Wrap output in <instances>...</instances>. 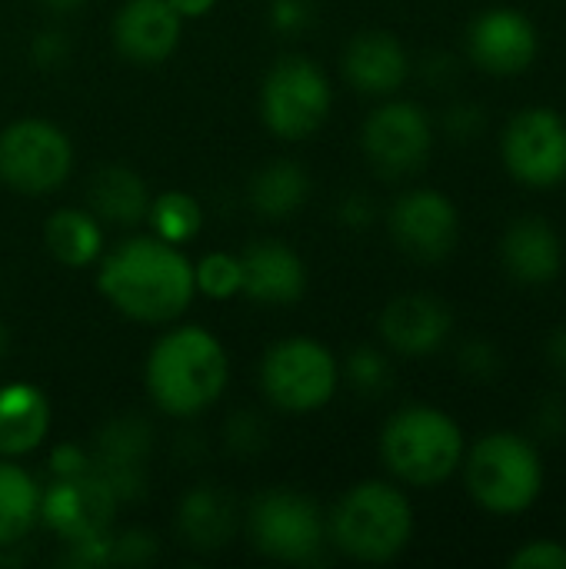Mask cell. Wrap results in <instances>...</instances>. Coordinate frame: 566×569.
I'll return each mask as SVG.
<instances>
[{"mask_svg": "<svg viewBox=\"0 0 566 569\" xmlns=\"http://www.w3.org/2000/svg\"><path fill=\"white\" fill-rule=\"evenodd\" d=\"M500 157L507 173L534 190L566 180V120L550 107H527L510 117Z\"/></svg>", "mask_w": 566, "mask_h": 569, "instance_id": "11", "label": "cell"}, {"mask_svg": "<svg viewBox=\"0 0 566 569\" xmlns=\"http://www.w3.org/2000/svg\"><path fill=\"white\" fill-rule=\"evenodd\" d=\"M314 17H317L314 0H270L267 7V20L280 33H304L314 23Z\"/></svg>", "mask_w": 566, "mask_h": 569, "instance_id": "31", "label": "cell"}, {"mask_svg": "<svg viewBox=\"0 0 566 569\" xmlns=\"http://www.w3.org/2000/svg\"><path fill=\"white\" fill-rule=\"evenodd\" d=\"M87 470H90V453L80 450L77 443H60L50 453V473L53 477H77V473H87Z\"/></svg>", "mask_w": 566, "mask_h": 569, "instance_id": "36", "label": "cell"}, {"mask_svg": "<svg viewBox=\"0 0 566 569\" xmlns=\"http://www.w3.org/2000/svg\"><path fill=\"white\" fill-rule=\"evenodd\" d=\"M547 360L566 373V327H557L554 333H550V340H547Z\"/></svg>", "mask_w": 566, "mask_h": 569, "instance_id": "41", "label": "cell"}, {"mask_svg": "<svg viewBox=\"0 0 566 569\" xmlns=\"http://www.w3.org/2000/svg\"><path fill=\"white\" fill-rule=\"evenodd\" d=\"M183 33V17L170 7V0H123L113 13V47L120 57L140 67L163 63Z\"/></svg>", "mask_w": 566, "mask_h": 569, "instance_id": "15", "label": "cell"}, {"mask_svg": "<svg viewBox=\"0 0 566 569\" xmlns=\"http://www.w3.org/2000/svg\"><path fill=\"white\" fill-rule=\"evenodd\" d=\"M247 537L254 550L277 563H317L327 547V520L320 507L297 490H264L247 510Z\"/></svg>", "mask_w": 566, "mask_h": 569, "instance_id": "8", "label": "cell"}, {"mask_svg": "<svg viewBox=\"0 0 566 569\" xmlns=\"http://www.w3.org/2000/svg\"><path fill=\"white\" fill-rule=\"evenodd\" d=\"M364 157L384 180H404L427 167L434 150V123L414 100L380 103L360 133Z\"/></svg>", "mask_w": 566, "mask_h": 569, "instance_id": "10", "label": "cell"}, {"mask_svg": "<svg viewBox=\"0 0 566 569\" xmlns=\"http://www.w3.org/2000/svg\"><path fill=\"white\" fill-rule=\"evenodd\" d=\"M247 193H250V207L260 217L280 220V217L297 213L307 203V197H310V177H307V170L297 160L280 157V160L264 163L254 173Z\"/></svg>", "mask_w": 566, "mask_h": 569, "instance_id": "26", "label": "cell"}, {"mask_svg": "<svg viewBox=\"0 0 566 569\" xmlns=\"http://www.w3.org/2000/svg\"><path fill=\"white\" fill-rule=\"evenodd\" d=\"M244 297L260 307H290L307 293V267L284 240H254L244 253Z\"/></svg>", "mask_w": 566, "mask_h": 569, "instance_id": "18", "label": "cell"}, {"mask_svg": "<svg viewBox=\"0 0 566 569\" xmlns=\"http://www.w3.org/2000/svg\"><path fill=\"white\" fill-rule=\"evenodd\" d=\"M153 553H157V547H153V537L150 533L130 530V533L113 537V563L133 567V563H147Z\"/></svg>", "mask_w": 566, "mask_h": 569, "instance_id": "34", "label": "cell"}, {"mask_svg": "<svg viewBox=\"0 0 566 569\" xmlns=\"http://www.w3.org/2000/svg\"><path fill=\"white\" fill-rule=\"evenodd\" d=\"M27 53H30V60H33L37 70H63V67L70 63L73 47H70L67 30H60V27H43V30L30 40Z\"/></svg>", "mask_w": 566, "mask_h": 569, "instance_id": "30", "label": "cell"}, {"mask_svg": "<svg viewBox=\"0 0 566 569\" xmlns=\"http://www.w3.org/2000/svg\"><path fill=\"white\" fill-rule=\"evenodd\" d=\"M70 170L73 143L57 123L23 117L0 130V183L13 193H53L67 183Z\"/></svg>", "mask_w": 566, "mask_h": 569, "instance_id": "9", "label": "cell"}, {"mask_svg": "<svg viewBox=\"0 0 566 569\" xmlns=\"http://www.w3.org/2000/svg\"><path fill=\"white\" fill-rule=\"evenodd\" d=\"M87 0H40V7H47L50 13L57 17H67V13H77Z\"/></svg>", "mask_w": 566, "mask_h": 569, "instance_id": "42", "label": "cell"}, {"mask_svg": "<svg viewBox=\"0 0 566 569\" xmlns=\"http://www.w3.org/2000/svg\"><path fill=\"white\" fill-rule=\"evenodd\" d=\"M454 330V313L434 293H400L380 310V337L400 357L437 353Z\"/></svg>", "mask_w": 566, "mask_h": 569, "instance_id": "17", "label": "cell"}, {"mask_svg": "<svg viewBox=\"0 0 566 569\" xmlns=\"http://www.w3.org/2000/svg\"><path fill=\"white\" fill-rule=\"evenodd\" d=\"M537 430L547 437V440H560L566 433V403L564 400H557V397H550V400H544L540 403V410H537Z\"/></svg>", "mask_w": 566, "mask_h": 569, "instance_id": "39", "label": "cell"}, {"mask_svg": "<svg viewBox=\"0 0 566 569\" xmlns=\"http://www.w3.org/2000/svg\"><path fill=\"white\" fill-rule=\"evenodd\" d=\"M510 569H566V543L557 540H530L510 560Z\"/></svg>", "mask_w": 566, "mask_h": 569, "instance_id": "32", "label": "cell"}, {"mask_svg": "<svg viewBox=\"0 0 566 569\" xmlns=\"http://www.w3.org/2000/svg\"><path fill=\"white\" fill-rule=\"evenodd\" d=\"M460 367L470 373V377H494L500 370V350L487 340H470L464 343L460 350Z\"/></svg>", "mask_w": 566, "mask_h": 569, "instance_id": "33", "label": "cell"}, {"mask_svg": "<svg viewBox=\"0 0 566 569\" xmlns=\"http://www.w3.org/2000/svg\"><path fill=\"white\" fill-rule=\"evenodd\" d=\"M340 70L357 93L394 97L410 77V57L390 30H364L347 43Z\"/></svg>", "mask_w": 566, "mask_h": 569, "instance_id": "19", "label": "cell"}, {"mask_svg": "<svg viewBox=\"0 0 566 569\" xmlns=\"http://www.w3.org/2000/svg\"><path fill=\"white\" fill-rule=\"evenodd\" d=\"M117 507L120 500L93 470L77 477H53L50 487H40V523L63 543L110 530Z\"/></svg>", "mask_w": 566, "mask_h": 569, "instance_id": "13", "label": "cell"}, {"mask_svg": "<svg viewBox=\"0 0 566 569\" xmlns=\"http://www.w3.org/2000/svg\"><path fill=\"white\" fill-rule=\"evenodd\" d=\"M467 453L460 423L430 403H410L397 410L380 433L384 467L407 487H440L447 483Z\"/></svg>", "mask_w": 566, "mask_h": 569, "instance_id": "4", "label": "cell"}, {"mask_svg": "<svg viewBox=\"0 0 566 569\" xmlns=\"http://www.w3.org/2000/svg\"><path fill=\"white\" fill-rule=\"evenodd\" d=\"M40 523V483L13 460L0 457V553L20 547Z\"/></svg>", "mask_w": 566, "mask_h": 569, "instance_id": "25", "label": "cell"}, {"mask_svg": "<svg viewBox=\"0 0 566 569\" xmlns=\"http://www.w3.org/2000/svg\"><path fill=\"white\" fill-rule=\"evenodd\" d=\"M97 263L100 297L127 320L170 323L197 297L193 263L177 243H167L153 233L130 237L113 250H103Z\"/></svg>", "mask_w": 566, "mask_h": 569, "instance_id": "1", "label": "cell"}, {"mask_svg": "<svg viewBox=\"0 0 566 569\" xmlns=\"http://www.w3.org/2000/svg\"><path fill=\"white\" fill-rule=\"evenodd\" d=\"M414 537V507L387 480L350 487L327 517V543L357 563H390Z\"/></svg>", "mask_w": 566, "mask_h": 569, "instance_id": "3", "label": "cell"}, {"mask_svg": "<svg viewBox=\"0 0 566 569\" xmlns=\"http://www.w3.org/2000/svg\"><path fill=\"white\" fill-rule=\"evenodd\" d=\"M143 383L160 413L190 420L224 397L230 383V357L207 327L183 323L157 337L147 353Z\"/></svg>", "mask_w": 566, "mask_h": 569, "instance_id": "2", "label": "cell"}, {"mask_svg": "<svg viewBox=\"0 0 566 569\" xmlns=\"http://www.w3.org/2000/svg\"><path fill=\"white\" fill-rule=\"evenodd\" d=\"M50 433V403L40 387L10 380L0 387V457L20 460Z\"/></svg>", "mask_w": 566, "mask_h": 569, "instance_id": "21", "label": "cell"}, {"mask_svg": "<svg viewBox=\"0 0 566 569\" xmlns=\"http://www.w3.org/2000/svg\"><path fill=\"white\" fill-rule=\"evenodd\" d=\"M374 203L367 193H347L337 207V220L347 227V230H367L374 223Z\"/></svg>", "mask_w": 566, "mask_h": 569, "instance_id": "35", "label": "cell"}, {"mask_svg": "<svg viewBox=\"0 0 566 569\" xmlns=\"http://www.w3.org/2000/svg\"><path fill=\"white\" fill-rule=\"evenodd\" d=\"M257 437H264V430H260V423L254 417H234V423L227 427V443L234 450H244V453L260 450L264 440H257Z\"/></svg>", "mask_w": 566, "mask_h": 569, "instance_id": "38", "label": "cell"}, {"mask_svg": "<svg viewBox=\"0 0 566 569\" xmlns=\"http://www.w3.org/2000/svg\"><path fill=\"white\" fill-rule=\"evenodd\" d=\"M43 243L57 263L80 270L103 257V223L90 210L60 207L47 217Z\"/></svg>", "mask_w": 566, "mask_h": 569, "instance_id": "24", "label": "cell"}, {"mask_svg": "<svg viewBox=\"0 0 566 569\" xmlns=\"http://www.w3.org/2000/svg\"><path fill=\"white\" fill-rule=\"evenodd\" d=\"M460 467L474 503L494 517H517L544 493V460L537 447L514 430L480 437L470 453H464Z\"/></svg>", "mask_w": 566, "mask_h": 569, "instance_id": "5", "label": "cell"}, {"mask_svg": "<svg viewBox=\"0 0 566 569\" xmlns=\"http://www.w3.org/2000/svg\"><path fill=\"white\" fill-rule=\"evenodd\" d=\"M147 223H150L153 237L183 247V243H190L200 233V227H203V207L187 190H163V193L150 197Z\"/></svg>", "mask_w": 566, "mask_h": 569, "instance_id": "27", "label": "cell"}, {"mask_svg": "<svg viewBox=\"0 0 566 569\" xmlns=\"http://www.w3.org/2000/svg\"><path fill=\"white\" fill-rule=\"evenodd\" d=\"M500 260L520 287H547L560 277L564 243L544 217H517L504 230Z\"/></svg>", "mask_w": 566, "mask_h": 569, "instance_id": "20", "label": "cell"}, {"mask_svg": "<svg viewBox=\"0 0 566 569\" xmlns=\"http://www.w3.org/2000/svg\"><path fill=\"white\" fill-rule=\"evenodd\" d=\"M147 457H150V427L137 417L110 420L90 450V470L113 490L120 503L137 500L147 487Z\"/></svg>", "mask_w": 566, "mask_h": 569, "instance_id": "16", "label": "cell"}, {"mask_svg": "<svg viewBox=\"0 0 566 569\" xmlns=\"http://www.w3.org/2000/svg\"><path fill=\"white\" fill-rule=\"evenodd\" d=\"M537 27L517 7H490L474 17L467 27V53L470 60L494 77L524 73L537 60Z\"/></svg>", "mask_w": 566, "mask_h": 569, "instance_id": "14", "label": "cell"}, {"mask_svg": "<svg viewBox=\"0 0 566 569\" xmlns=\"http://www.w3.org/2000/svg\"><path fill=\"white\" fill-rule=\"evenodd\" d=\"M340 387V363L314 337L277 340L260 360V390L267 403L290 417L324 410Z\"/></svg>", "mask_w": 566, "mask_h": 569, "instance_id": "6", "label": "cell"}, {"mask_svg": "<svg viewBox=\"0 0 566 569\" xmlns=\"http://www.w3.org/2000/svg\"><path fill=\"white\" fill-rule=\"evenodd\" d=\"M90 213L100 223H113V227H137L140 220H147V207H150V190L143 183V177L127 167V163H107L90 177Z\"/></svg>", "mask_w": 566, "mask_h": 569, "instance_id": "23", "label": "cell"}, {"mask_svg": "<svg viewBox=\"0 0 566 569\" xmlns=\"http://www.w3.org/2000/svg\"><path fill=\"white\" fill-rule=\"evenodd\" d=\"M390 240L420 263H440L454 253L460 240V213L454 200L434 187L407 190L394 200L387 213Z\"/></svg>", "mask_w": 566, "mask_h": 569, "instance_id": "12", "label": "cell"}, {"mask_svg": "<svg viewBox=\"0 0 566 569\" xmlns=\"http://www.w3.org/2000/svg\"><path fill=\"white\" fill-rule=\"evenodd\" d=\"M334 107L327 73L304 53L280 57L260 83V120L280 140L314 137Z\"/></svg>", "mask_w": 566, "mask_h": 569, "instance_id": "7", "label": "cell"}, {"mask_svg": "<svg viewBox=\"0 0 566 569\" xmlns=\"http://www.w3.org/2000/svg\"><path fill=\"white\" fill-rule=\"evenodd\" d=\"M350 387L364 397H380L390 380H394V370L387 363V357L374 347H357L350 357H347V367H344Z\"/></svg>", "mask_w": 566, "mask_h": 569, "instance_id": "29", "label": "cell"}, {"mask_svg": "<svg viewBox=\"0 0 566 569\" xmlns=\"http://www.w3.org/2000/svg\"><path fill=\"white\" fill-rule=\"evenodd\" d=\"M3 350H7V327L0 323V357H3Z\"/></svg>", "mask_w": 566, "mask_h": 569, "instance_id": "43", "label": "cell"}, {"mask_svg": "<svg viewBox=\"0 0 566 569\" xmlns=\"http://www.w3.org/2000/svg\"><path fill=\"white\" fill-rule=\"evenodd\" d=\"M193 287L210 300H234L244 293V263L234 253H207L193 263Z\"/></svg>", "mask_w": 566, "mask_h": 569, "instance_id": "28", "label": "cell"}, {"mask_svg": "<svg viewBox=\"0 0 566 569\" xmlns=\"http://www.w3.org/2000/svg\"><path fill=\"white\" fill-rule=\"evenodd\" d=\"M444 127H447L454 137L467 140V137H474V133L484 127V113H480L477 107H470V103H457V107H450V113L444 117Z\"/></svg>", "mask_w": 566, "mask_h": 569, "instance_id": "37", "label": "cell"}, {"mask_svg": "<svg viewBox=\"0 0 566 569\" xmlns=\"http://www.w3.org/2000/svg\"><path fill=\"white\" fill-rule=\"evenodd\" d=\"M177 533L200 553L224 550L237 533V503L220 487H197L180 500Z\"/></svg>", "mask_w": 566, "mask_h": 569, "instance_id": "22", "label": "cell"}, {"mask_svg": "<svg viewBox=\"0 0 566 569\" xmlns=\"http://www.w3.org/2000/svg\"><path fill=\"white\" fill-rule=\"evenodd\" d=\"M170 7H173L183 20H200V17H207V13L217 7V0H170Z\"/></svg>", "mask_w": 566, "mask_h": 569, "instance_id": "40", "label": "cell"}]
</instances>
